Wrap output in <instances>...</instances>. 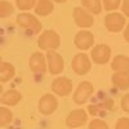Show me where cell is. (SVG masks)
<instances>
[{
  "mask_svg": "<svg viewBox=\"0 0 129 129\" xmlns=\"http://www.w3.org/2000/svg\"><path fill=\"white\" fill-rule=\"evenodd\" d=\"M38 45L41 50H56L61 45V38L54 30H45L39 36Z\"/></svg>",
  "mask_w": 129,
  "mask_h": 129,
  "instance_id": "6da1fadb",
  "label": "cell"
},
{
  "mask_svg": "<svg viewBox=\"0 0 129 129\" xmlns=\"http://www.w3.org/2000/svg\"><path fill=\"white\" fill-rule=\"evenodd\" d=\"M17 23L19 27H22L30 34H38L41 30L40 21L31 13H21L17 17Z\"/></svg>",
  "mask_w": 129,
  "mask_h": 129,
  "instance_id": "7a4b0ae2",
  "label": "cell"
},
{
  "mask_svg": "<svg viewBox=\"0 0 129 129\" xmlns=\"http://www.w3.org/2000/svg\"><path fill=\"white\" fill-rule=\"evenodd\" d=\"M125 16L117 12L109 13L105 17V26L110 32H120L125 27Z\"/></svg>",
  "mask_w": 129,
  "mask_h": 129,
  "instance_id": "3957f363",
  "label": "cell"
},
{
  "mask_svg": "<svg viewBox=\"0 0 129 129\" xmlns=\"http://www.w3.org/2000/svg\"><path fill=\"white\" fill-rule=\"evenodd\" d=\"M72 16H74L75 25L79 26V27L88 28V27H92L93 23H94L93 14L90 12H88V10L85 8H83V7H76L75 8Z\"/></svg>",
  "mask_w": 129,
  "mask_h": 129,
  "instance_id": "277c9868",
  "label": "cell"
},
{
  "mask_svg": "<svg viewBox=\"0 0 129 129\" xmlns=\"http://www.w3.org/2000/svg\"><path fill=\"white\" fill-rule=\"evenodd\" d=\"M71 66H72V70L75 71V74L85 75L92 69L90 58L88 57V54H85V53H79V54H76L72 58Z\"/></svg>",
  "mask_w": 129,
  "mask_h": 129,
  "instance_id": "5b68a950",
  "label": "cell"
},
{
  "mask_svg": "<svg viewBox=\"0 0 129 129\" xmlns=\"http://www.w3.org/2000/svg\"><path fill=\"white\" fill-rule=\"evenodd\" d=\"M93 84L90 81H83L79 84V87L76 88V90H75L74 93V102L76 105H84L85 102H87L90 95L93 94Z\"/></svg>",
  "mask_w": 129,
  "mask_h": 129,
  "instance_id": "8992f818",
  "label": "cell"
},
{
  "mask_svg": "<svg viewBox=\"0 0 129 129\" xmlns=\"http://www.w3.org/2000/svg\"><path fill=\"white\" fill-rule=\"evenodd\" d=\"M92 61L97 64H105L111 58V48L106 44H98L93 47L90 52Z\"/></svg>",
  "mask_w": 129,
  "mask_h": 129,
  "instance_id": "52a82bcc",
  "label": "cell"
},
{
  "mask_svg": "<svg viewBox=\"0 0 129 129\" xmlns=\"http://www.w3.org/2000/svg\"><path fill=\"white\" fill-rule=\"evenodd\" d=\"M45 57H47L49 72L52 75H59L63 71V67H64V62H63L62 56L58 54L56 50H48Z\"/></svg>",
  "mask_w": 129,
  "mask_h": 129,
  "instance_id": "ba28073f",
  "label": "cell"
},
{
  "mask_svg": "<svg viewBox=\"0 0 129 129\" xmlns=\"http://www.w3.org/2000/svg\"><path fill=\"white\" fill-rule=\"evenodd\" d=\"M52 90L59 97H66L72 90V81L66 76H59L52 83Z\"/></svg>",
  "mask_w": 129,
  "mask_h": 129,
  "instance_id": "9c48e42d",
  "label": "cell"
},
{
  "mask_svg": "<svg viewBox=\"0 0 129 129\" xmlns=\"http://www.w3.org/2000/svg\"><path fill=\"white\" fill-rule=\"evenodd\" d=\"M30 69L31 71L36 74V75H43L45 71H47V67H48V63H47V57L43 54L40 52H36L34 53L31 57H30Z\"/></svg>",
  "mask_w": 129,
  "mask_h": 129,
  "instance_id": "30bf717a",
  "label": "cell"
},
{
  "mask_svg": "<svg viewBox=\"0 0 129 129\" xmlns=\"http://www.w3.org/2000/svg\"><path fill=\"white\" fill-rule=\"evenodd\" d=\"M74 43H75V47H76L78 49L88 50L94 44V36H93V34L90 31L83 30V31H79L78 34L75 35Z\"/></svg>",
  "mask_w": 129,
  "mask_h": 129,
  "instance_id": "8fae6325",
  "label": "cell"
},
{
  "mask_svg": "<svg viewBox=\"0 0 129 129\" xmlns=\"http://www.w3.org/2000/svg\"><path fill=\"white\" fill-rule=\"evenodd\" d=\"M87 119H88L87 111L83 110V109H78V110L71 111L67 115L66 125L69 128H79V126H83L85 123H87Z\"/></svg>",
  "mask_w": 129,
  "mask_h": 129,
  "instance_id": "7c38bea8",
  "label": "cell"
},
{
  "mask_svg": "<svg viewBox=\"0 0 129 129\" xmlns=\"http://www.w3.org/2000/svg\"><path fill=\"white\" fill-rule=\"evenodd\" d=\"M39 111L43 114V115H50L53 114L57 107H58V101L54 95L52 94H44L40 98L39 101Z\"/></svg>",
  "mask_w": 129,
  "mask_h": 129,
  "instance_id": "4fadbf2b",
  "label": "cell"
},
{
  "mask_svg": "<svg viewBox=\"0 0 129 129\" xmlns=\"http://www.w3.org/2000/svg\"><path fill=\"white\" fill-rule=\"evenodd\" d=\"M114 109V101L109 97H103L102 102L101 103H93L88 107V111L94 115V116H98V115H103L105 112L110 111Z\"/></svg>",
  "mask_w": 129,
  "mask_h": 129,
  "instance_id": "5bb4252c",
  "label": "cell"
},
{
  "mask_svg": "<svg viewBox=\"0 0 129 129\" xmlns=\"http://www.w3.org/2000/svg\"><path fill=\"white\" fill-rule=\"evenodd\" d=\"M111 69L115 72L129 74V57H126L124 54H119V56L114 57V59L111 62Z\"/></svg>",
  "mask_w": 129,
  "mask_h": 129,
  "instance_id": "9a60e30c",
  "label": "cell"
},
{
  "mask_svg": "<svg viewBox=\"0 0 129 129\" xmlns=\"http://www.w3.org/2000/svg\"><path fill=\"white\" fill-rule=\"evenodd\" d=\"M21 100H22V95L16 89H9L2 94V103L4 106H14Z\"/></svg>",
  "mask_w": 129,
  "mask_h": 129,
  "instance_id": "2e32d148",
  "label": "cell"
},
{
  "mask_svg": "<svg viewBox=\"0 0 129 129\" xmlns=\"http://www.w3.org/2000/svg\"><path fill=\"white\" fill-rule=\"evenodd\" d=\"M112 84L117 89L120 90H126L129 89V74H124V72H115L111 78Z\"/></svg>",
  "mask_w": 129,
  "mask_h": 129,
  "instance_id": "e0dca14e",
  "label": "cell"
},
{
  "mask_svg": "<svg viewBox=\"0 0 129 129\" xmlns=\"http://www.w3.org/2000/svg\"><path fill=\"white\" fill-rule=\"evenodd\" d=\"M16 75L14 66L9 62H2L0 64V79L3 83H7L9 80H12Z\"/></svg>",
  "mask_w": 129,
  "mask_h": 129,
  "instance_id": "ac0fdd59",
  "label": "cell"
},
{
  "mask_svg": "<svg viewBox=\"0 0 129 129\" xmlns=\"http://www.w3.org/2000/svg\"><path fill=\"white\" fill-rule=\"evenodd\" d=\"M53 8H54V5L50 0H38L35 5V13L38 16L45 17L53 12Z\"/></svg>",
  "mask_w": 129,
  "mask_h": 129,
  "instance_id": "d6986e66",
  "label": "cell"
},
{
  "mask_svg": "<svg viewBox=\"0 0 129 129\" xmlns=\"http://www.w3.org/2000/svg\"><path fill=\"white\" fill-rule=\"evenodd\" d=\"M81 5L92 14H100L102 10L101 0H81Z\"/></svg>",
  "mask_w": 129,
  "mask_h": 129,
  "instance_id": "ffe728a7",
  "label": "cell"
},
{
  "mask_svg": "<svg viewBox=\"0 0 129 129\" xmlns=\"http://www.w3.org/2000/svg\"><path fill=\"white\" fill-rule=\"evenodd\" d=\"M13 120V114L10 110H8L7 107H2L0 109V125L7 126L12 123Z\"/></svg>",
  "mask_w": 129,
  "mask_h": 129,
  "instance_id": "44dd1931",
  "label": "cell"
},
{
  "mask_svg": "<svg viewBox=\"0 0 129 129\" xmlns=\"http://www.w3.org/2000/svg\"><path fill=\"white\" fill-rule=\"evenodd\" d=\"M13 12H14V8L9 2H7V0L0 2V16H2V18H7L9 16H12Z\"/></svg>",
  "mask_w": 129,
  "mask_h": 129,
  "instance_id": "7402d4cb",
  "label": "cell"
},
{
  "mask_svg": "<svg viewBox=\"0 0 129 129\" xmlns=\"http://www.w3.org/2000/svg\"><path fill=\"white\" fill-rule=\"evenodd\" d=\"M38 0H16L17 8L21 10H30L36 5Z\"/></svg>",
  "mask_w": 129,
  "mask_h": 129,
  "instance_id": "603a6c76",
  "label": "cell"
},
{
  "mask_svg": "<svg viewBox=\"0 0 129 129\" xmlns=\"http://www.w3.org/2000/svg\"><path fill=\"white\" fill-rule=\"evenodd\" d=\"M121 0H102L103 8L107 10V12H111V10H115L120 7Z\"/></svg>",
  "mask_w": 129,
  "mask_h": 129,
  "instance_id": "cb8c5ba5",
  "label": "cell"
},
{
  "mask_svg": "<svg viewBox=\"0 0 129 129\" xmlns=\"http://www.w3.org/2000/svg\"><path fill=\"white\" fill-rule=\"evenodd\" d=\"M89 129H109V125H107L106 121H103L102 119H94L90 121Z\"/></svg>",
  "mask_w": 129,
  "mask_h": 129,
  "instance_id": "d4e9b609",
  "label": "cell"
},
{
  "mask_svg": "<svg viewBox=\"0 0 129 129\" xmlns=\"http://www.w3.org/2000/svg\"><path fill=\"white\" fill-rule=\"evenodd\" d=\"M115 129H129V117H121L116 121Z\"/></svg>",
  "mask_w": 129,
  "mask_h": 129,
  "instance_id": "484cf974",
  "label": "cell"
},
{
  "mask_svg": "<svg viewBox=\"0 0 129 129\" xmlns=\"http://www.w3.org/2000/svg\"><path fill=\"white\" fill-rule=\"evenodd\" d=\"M120 105H121V109H123L125 112H129V93L125 94L123 98H121Z\"/></svg>",
  "mask_w": 129,
  "mask_h": 129,
  "instance_id": "4316f807",
  "label": "cell"
},
{
  "mask_svg": "<svg viewBox=\"0 0 129 129\" xmlns=\"http://www.w3.org/2000/svg\"><path fill=\"white\" fill-rule=\"evenodd\" d=\"M121 10L125 17H129V0H124L121 4Z\"/></svg>",
  "mask_w": 129,
  "mask_h": 129,
  "instance_id": "83f0119b",
  "label": "cell"
},
{
  "mask_svg": "<svg viewBox=\"0 0 129 129\" xmlns=\"http://www.w3.org/2000/svg\"><path fill=\"white\" fill-rule=\"evenodd\" d=\"M124 39L129 43V23L125 26V30H124Z\"/></svg>",
  "mask_w": 129,
  "mask_h": 129,
  "instance_id": "f1b7e54d",
  "label": "cell"
},
{
  "mask_svg": "<svg viewBox=\"0 0 129 129\" xmlns=\"http://www.w3.org/2000/svg\"><path fill=\"white\" fill-rule=\"evenodd\" d=\"M54 2H56V3H59V4H62V3H66L67 0H54Z\"/></svg>",
  "mask_w": 129,
  "mask_h": 129,
  "instance_id": "f546056e",
  "label": "cell"
}]
</instances>
